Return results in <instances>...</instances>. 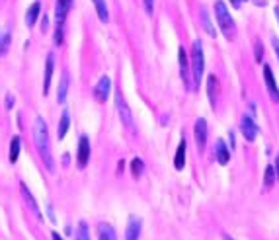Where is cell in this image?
I'll use <instances>...</instances> for the list:
<instances>
[{
  "mask_svg": "<svg viewBox=\"0 0 279 240\" xmlns=\"http://www.w3.org/2000/svg\"><path fill=\"white\" fill-rule=\"evenodd\" d=\"M12 108H14V96L8 94V96H6V110H12Z\"/></svg>",
  "mask_w": 279,
  "mask_h": 240,
  "instance_id": "32",
  "label": "cell"
},
{
  "mask_svg": "<svg viewBox=\"0 0 279 240\" xmlns=\"http://www.w3.org/2000/svg\"><path fill=\"white\" fill-rule=\"evenodd\" d=\"M68 125H71V115H68V112L64 110L63 115H61V121H59V127H57V137H59V141L66 137Z\"/></svg>",
  "mask_w": 279,
  "mask_h": 240,
  "instance_id": "18",
  "label": "cell"
},
{
  "mask_svg": "<svg viewBox=\"0 0 279 240\" xmlns=\"http://www.w3.org/2000/svg\"><path fill=\"white\" fill-rule=\"evenodd\" d=\"M143 172H145V162H143L141 158H133V160H131V174H133V178L139 180V178L143 176Z\"/></svg>",
  "mask_w": 279,
  "mask_h": 240,
  "instance_id": "25",
  "label": "cell"
},
{
  "mask_svg": "<svg viewBox=\"0 0 279 240\" xmlns=\"http://www.w3.org/2000/svg\"><path fill=\"white\" fill-rule=\"evenodd\" d=\"M228 143H230V151H234V145H236V143H234V133H232V131L228 133Z\"/></svg>",
  "mask_w": 279,
  "mask_h": 240,
  "instance_id": "33",
  "label": "cell"
},
{
  "mask_svg": "<svg viewBox=\"0 0 279 240\" xmlns=\"http://www.w3.org/2000/svg\"><path fill=\"white\" fill-rule=\"evenodd\" d=\"M242 2H244V0H230V4H232V8H240V6H242Z\"/></svg>",
  "mask_w": 279,
  "mask_h": 240,
  "instance_id": "35",
  "label": "cell"
},
{
  "mask_svg": "<svg viewBox=\"0 0 279 240\" xmlns=\"http://www.w3.org/2000/svg\"><path fill=\"white\" fill-rule=\"evenodd\" d=\"M20 149H22V141L16 135V137H12V141H10V152H8V158H10L12 164L18 160V156H20Z\"/></svg>",
  "mask_w": 279,
  "mask_h": 240,
  "instance_id": "20",
  "label": "cell"
},
{
  "mask_svg": "<svg viewBox=\"0 0 279 240\" xmlns=\"http://www.w3.org/2000/svg\"><path fill=\"white\" fill-rule=\"evenodd\" d=\"M178 61H180V76L184 80V86L186 90H193V78H191V66L190 61H188V55H186V49L180 47L178 51Z\"/></svg>",
  "mask_w": 279,
  "mask_h": 240,
  "instance_id": "5",
  "label": "cell"
},
{
  "mask_svg": "<svg viewBox=\"0 0 279 240\" xmlns=\"http://www.w3.org/2000/svg\"><path fill=\"white\" fill-rule=\"evenodd\" d=\"M10 39H12L10 31H4V33L0 36V57L6 55V51H8V47H10Z\"/></svg>",
  "mask_w": 279,
  "mask_h": 240,
  "instance_id": "27",
  "label": "cell"
},
{
  "mask_svg": "<svg viewBox=\"0 0 279 240\" xmlns=\"http://www.w3.org/2000/svg\"><path fill=\"white\" fill-rule=\"evenodd\" d=\"M53 66H55V59H53V55H47V63H45V80H43V96L49 94L51 78H53Z\"/></svg>",
  "mask_w": 279,
  "mask_h": 240,
  "instance_id": "17",
  "label": "cell"
},
{
  "mask_svg": "<svg viewBox=\"0 0 279 240\" xmlns=\"http://www.w3.org/2000/svg\"><path fill=\"white\" fill-rule=\"evenodd\" d=\"M203 73H205V55H203V43L199 39L191 45V78H193V90L199 88Z\"/></svg>",
  "mask_w": 279,
  "mask_h": 240,
  "instance_id": "2",
  "label": "cell"
},
{
  "mask_svg": "<svg viewBox=\"0 0 279 240\" xmlns=\"http://www.w3.org/2000/svg\"><path fill=\"white\" fill-rule=\"evenodd\" d=\"M207 96H209L211 106L215 108V104H217V78H215V75H211L209 78H207Z\"/></svg>",
  "mask_w": 279,
  "mask_h": 240,
  "instance_id": "21",
  "label": "cell"
},
{
  "mask_svg": "<svg viewBox=\"0 0 279 240\" xmlns=\"http://www.w3.org/2000/svg\"><path fill=\"white\" fill-rule=\"evenodd\" d=\"M262 57H264V47H262L260 41H256V61L262 63Z\"/></svg>",
  "mask_w": 279,
  "mask_h": 240,
  "instance_id": "29",
  "label": "cell"
},
{
  "mask_svg": "<svg viewBox=\"0 0 279 240\" xmlns=\"http://www.w3.org/2000/svg\"><path fill=\"white\" fill-rule=\"evenodd\" d=\"M66 92H68V73H63L61 82H59V90H57V101H59V104H64Z\"/></svg>",
  "mask_w": 279,
  "mask_h": 240,
  "instance_id": "19",
  "label": "cell"
},
{
  "mask_svg": "<svg viewBox=\"0 0 279 240\" xmlns=\"http://www.w3.org/2000/svg\"><path fill=\"white\" fill-rule=\"evenodd\" d=\"M215 18H217L219 27L223 29V33H225L228 39L232 38V36H234V22H232L227 4H225L223 0H217L215 2Z\"/></svg>",
  "mask_w": 279,
  "mask_h": 240,
  "instance_id": "3",
  "label": "cell"
},
{
  "mask_svg": "<svg viewBox=\"0 0 279 240\" xmlns=\"http://www.w3.org/2000/svg\"><path fill=\"white\" fill-rule=\"evenodd\" d=\"M92 2H94V6H96L98 18H100L101 22H108V20H110V12H108V4H106V0H92Z\"/></svg>",
  "mask_w": 279,
  "mask_h": 240,
  "instance_id": "22",
  "label": "cell"
},
{
  "mask_svg": "<svg viewBox=\"0 0 279 240\" xmlns=\"http://www.w3.org/2000/svg\"><path fill=\"white\" fill-rule=\"evenodd\" d=\"M39 12H41V2L36 0V2L27 8V12H25V24H27V27H33V25H36V22H38L39 18Z\"/></svg>",
  "mask_w": 279,
  "mask_h": 240,
  "instance_id": "16",
  "label": "cell"
},
{
  "mask_svg": "<svg viewBox=\"0 0 279 240\" xmlns=\"http://www.w3.org/2000/svg\"><path fill=\"white\" fill-rule=\"evenodd\" d=\"M275 172H277V180H279V154L275 156Z\"/></svg>",
  "mask_w": 279,
  "mask_h": 240,
  "instance_id": "36",
  "label": "cell"
},
{
  "mask_svg": "<svg viewBox=\"0 0 279 240\" xmlns=\"http://www.w3.org/2000/svg\"><path fill=\"white\" fill-rule=\"evenodd\" d=\"M98 238L100 240H115V232L110 225H100L98 228Z\"/></svg>",
  "mask_w": 279,
  "mask_h": 240,
  "instance_id": "26",
  "label": "cell"
},
{
  "mask_svg": "<svg viewBox=\"0 0 279 240\" xmlns=\"http://www.w3.org/2000/svg\"><path fill=\"white\" fill-rule=\"evenodd\" d=\"M53 240H63V236H59V232H53Z\"/></svg>",
  "mask_w": 279,
  "mask_h": 240,
  "instance_id": "37",
  "label": "cell"
},
{
  "mask_svg": "<svg viewBox=\"0 0 279 240\" xmlns=\"http://www.w3.org/2000/svg\"><path fill=\"white\" fill-rule=\"evenodd\" d=\"M193 137H195V143H197V149L203 151L205 145H207V121L203 117H199L193 125Z\"/></svg>",
  "mask_w": 279,
  "mask_h": 240,
  "instance_id": "10",
  "label": "cell"
},
{
  "mask_svg": "<svg viewBox=\"0 0 279 240\" xmlns=\"http://www.w3.org/2000/svg\"><path fill=\"white\" fill-rule=\"evenodd\" d=\"M271 47L275 51V57H277V61H279V39L277 38H271Z\"/></svg>",
  "mask_w": 279,
  "mask_h": 240,
  "instance_id": "31",
  "label": "cell"
},
{
  "mask_svg": "<svg viewBox=\"0 0 279 240\" xmlns=\"http://www.w3.org/2000/svg\"><path fill=\"white\" fill-rule=\"evenodd\" d=\"M264 80H266L269 98L279 104V88H277V82H275V78H273V73H271V66H269V64H264Z\"/></svg>",
  "mask_w": 279,
  "mask_h": 240,
  "instance_id": "11",
  "label": "cell"
},
{
  "mask_svg": "<svg viewBox=\"0 0 279 240\" xmlns=\"http://www.w3.org/2000/svg\"><path fill=\"white\" fill-rule=\"evenodd\" d=\"M110 92H112V78L110 76H101L98 80V84H96V88H94V98H96V101L103 104L110 98Z\"/></svg>",
  "mask_w": 279,
  "mask_h": 240,
  "instance_id": "7",
  "label": "cell"
},
{
  "mask_svg": "<svg viewBox=\"0 0 279 240\" xmlns=\"http://www.w3.org/2000/svg\"><path fill=\"white\" fill-rule=\"evenodd\" d=\"M20 190H22V195H24V201H25V205L29 207V211L36 215V219H43V215H41V209H39V205H38V201H36V197H33V193L29 191V188L25 186V182H20Z\"/></svg>",
  "mask_w": 279,
  "mask_h": 240,
  "instance_id": "9",
  "label": "cell"
},
{
  "mask_svg": "<svg viewBox=\"0 0 279 240\" xmlns=\"http://www.w3.org/2000/svg\"><path fill=\"white\" fill-rule=\"evenodd\" d=\"M223 240H234V238H230L228 234H223Z\"/></svg>",
  "mask_w": 279,
  "mask_h": 240,
  "instance_id": "40",
  "label": "cell"
},
{
  "mask_svg": "<svg viewBox=\"0 0 279 240\" xmlns=\"http://www.w3.org/2000/svg\"><path fill=\"white\" fill-rule=\"evenodd\" d=\"M186 151H188V143H186V139H182L176 149V156H174V168L176 170H184V166H186Z\"/></svg>",
  "mask_w": 279,
  "mask_h": 240,
  "instance_id": "15",
  "label": "cell"
},
{
  "mask_svg": "<svg viewBox=\"0 0 279 240\" xmlns=\"http://www.w3.org/2000/svg\"><path fill=\"white\" fill-rule=\"evenodd\" d=\"M230 149L227 147V143L223 139H219L217 141V145H215V158H217V162L221 166H225L230 160Z\"/></svg>",
  "mask_w": 279,
  "mask_h": 240,
  "instance_id": "14",
  "label": "cell"
},
{
  "mask_svg": "<svg viewBox=\"0 0 279 240\" xmlns=\"http://www.w3.org/2000/svg\"><path fill=\"white\" fill-rule=\"evenodd\" d=\"M47 217H49V221L55 223V213H53V207H51V205H47Z\"/></svg>",
  "mask_w": 279,
  "mask_h": 240,
  "instance_id": "34",
  "label": "cell"
},
{
  "mask_svg": "<svg viewBox=\"0 0 279 240\" xmlns=\"http://www.w3.org/2000/svg\"><path fill=\"white\" fill-rule=\"evenodd\" d=\"M73 2L75 0H57V6H55V22H57V25L64 27V20H66V16L73 8Z\"/></svg>",
  "mask_w": 279,
  "mask_h": 240,
  "instance_id": "12",
  "label": "cell"
},
{
  "mask_svg": "<svg viewBox=\"0 0 279 240\" xmlns=\"http://www.w3.org/2000/svg\"><path fill=\"white\" fill-rule=\"evenodd\" d=\"M275 182H277V172H275V166L267 164L266 174H264V186H266V188H271Z\"/></svg>",
  "mask_w": 279,
  "mask_h": 240,
  "instance_id": "23",
  "label": "cell"
},
{
  "mask_svg": "<svg viewBox=\"0 0 279 240\" xmlns=\"http://www.w3.org/2000/svg\"><path fill=\"white\" fill-rule=\"evenodd\" d=\"M143 4H145V10L149 14H152V10H154V0H143Z\"/></svg>",
  "mask_w": 279,
  "mask_h": 240,
  "instance_id": "30",
  "label": "cell"
},
{
  "mask_svg": "<svg viewBox=\"0 0 279 240\" xmlns=\"http://www.w3.org/2000/svg\"><path fill=\"white\" fill-rule=\"evenodd\" d=\"M115 108H117V114H119L121 123H123L129 131H135V125H133V114H131V110H129V106H127L125 98L121 96V92L115 94Z\"/></svg>",
  "mask_w": 279,
  "mask_h": 240,
  "instance_id": "4",
  "label": "cell"
},
{
  "mask_svg": "<svg viewBox=\"0 0 279 240\" xmlns=\"http://www.w3.org/2000/svg\"><path fill=\"white\" fill-rule=\"evenodd\" d=\"M273 12H275V18H277V24H279V6H275V10H273Z\"/></svg>",
  "mask_w": 279,
  "mask_h": 240,
  "instance_id": "38",
  "label": "cell"
},
{
  "mask_svg": "<svg viewBox=\"0 0 279 240\" xmlns=\"http://www.w3.org/2000/svg\"><path fill=\"white\" fill-rule=\"evenodd\" d=\"M90 160V139L86 135H82L78 139V152H76V164L78 168H84Z\"/></svg>",
  "mask_w": 279,
  "mask_h": 240,
  "instance_id": "8",
  "label": "cell"
},
{
  "mask_svg": "<svg viewBox=\"0 0 279 240\" xmlns=\"http://www.w3.org/2000/svg\"><path fill=\"white\" fill-rule=\"evenodd\" d=\"M141 223L139 217H129V223L125 228V240H139L141 238Z\"/></svg>",
  "mask_w": 279,
  "mask_h": 240,
  "instance_id": "13",
  "label": "cell"
},
{
  "mask_svg": "<svg viewBox=\"0 0 279 240\" xmlns=\"http://www.w3.org/2000/svg\"><path fill=\"white\" fill-rule=\"evenodd\" d=\"M240 131H242V135H244V139L248 141V143H252V141H256V137H258V133H260V127H258V123H256L254 115L246 114L244 117H242V121H240Z\"/></svg>",
  "mask_w": 279,
  "mask_h": 240,
  "instance_id": "6",
  "label": "cell"
},
{
  "mask_svg": "<svg viewBox=\"0 0 279 240\" xmlns=\"http://www.w3.org/2000/svg\"><path fill=\"white\" fill-rule=\"evenodd\" d=\"M33 143H36V149H38L45 168L49 172H53L55 170V158H53V152H51L49 129H47V123H45L43 117H36V121H33Z\"/></svg>",
  "mask_w": 279,
  "mask_h": 240,
  "instance_id": "1",
  "label": "cell"
},
{
  "mask_svg": "<svg viewBox=\"0 0 279 240\" xmlns=\"http://www.w3.org/2000/svg\"><path fill=\"white\" fill-rule=\"evenodd\" d=\"M256 2H258L256 6H264V2H266V0H256Z\"/></svg>",
  "mask_w": 279,
  "mask_h": 240,
  "instance_id": "39",
  "label": "cell"
},
{
  "mask_svg": "<svg viewBox=\"0 0 279 240\" xmlns=\"http://www.w3.org/2000/svg\"><path fill=\"white\" fill-rule=\"evenodd\" d=\"M76 240H90V232H88V225L82 221L78 225V232H76Z\"/></svg>",
  "mask_w": 279,
  "mask_h": 240,
  "instance_id": "28",
  "label": "cell"
},
{
  "mask_svg": "<svg viewBox=\"0 0 279 240\" xmlns=\"http://www.w3.org/2000/svg\"><path fill=\"white\" fill-rule=\"evenodd\" d=\"M201 24H203V27H205V31H207L211 38H215L217 31H215V27L211 25V20H209V12H207V8H201Z\"/></svg>",
  "mask_w": 279,
  "mask_h": 240,
  "instance_id": "24",
  "label": "cell"
}]
</instances>
